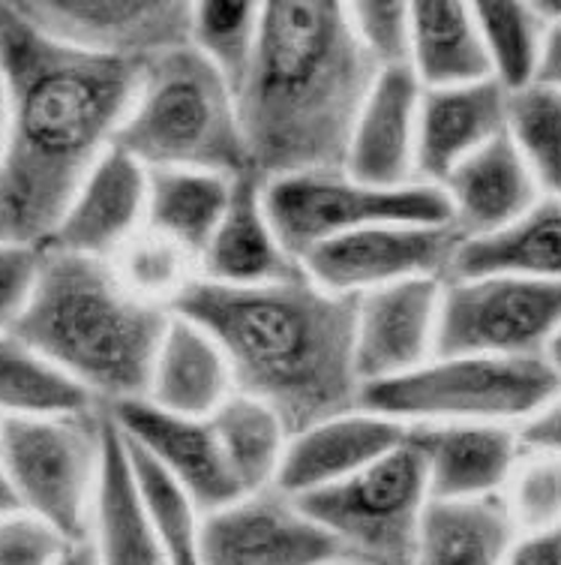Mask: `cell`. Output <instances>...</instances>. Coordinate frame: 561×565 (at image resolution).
<instances>
[{
	"instance_id": "obj_1",
	"label": "cell",
	"mask_w": 561,
	"mask_h": 565,
	"mask_svg": "<svg viewBox=\"0 0 561 565\" xmlns=\"http://www.w3.org/2000/svg\"><path fill=\"white\" fill-rule=\"evenodd\" d=\"M139 66L85 55L0 3L10 127L0 160V241L45 247L90 169L115 148Z\"/></svg>"
},
{
	"instance_id": "obj_2",
	"label": "cell",
	"mask_w": 561,
	"mask_h": 565,
	"mask_svg": "<svg viewBox=\"0 0 561 565\" xmlns=\"http://www.w3.org/2000/svg\"><path fill=\"white\" fill-rule=\"evenodd\" d=\"M223 349L235 392L265 403L289 434L360 403L355 298L324 292L306 274L268 286L198 280L172 307Z\"/></svg>"
},
{
	"instance_id": "obj_3",
	"label": "cell",
	"mask_w": 561,
	"mask_h": 565,
	"mask_svg": "<svg viewBox=\"0 0 561 565\" xmlns=\"http://www.w3.org/2000/svg\"><path fill=\"white\" fill-rule=\"evenodd\" d=\"M376 76L346 3H261L259 52L238 90L249 169L261 181L343 169Z\"/></svg>"
},
{
	"instance_id": "obj_4",
	"label": "cell",
	"mask_w": 561,
	"mask_h": 565,
	"mask_svg": "<svg viewBox=\"0 0 561 565\" xmlns=\"http://www.w3.org/2000/svg\"><path fill=\"white\" fill-rule=\"evenodd\" d=\"M172 310L132 295L111 262L43 247L28 310L12 328L99 409L144 401Z\"/></svg>"
},
{
	"instance_id": "obj_5",
	"label": "cell",
	"mask_w": 561,
	"mask_h": 565,
	"mask_svg": "<svg viewBox=\"0 0 561 565\" xmlns=\"http://www.w3.org/2000/svg\"><path fill=\"white\" fill-rule=\"evenodd\" d=\"M115 148L130 153L148 172L195 169L226 178L252 172L238 97L190 45L139 66Z\"/></svg>"
},
{
	"instance_id": "obj_6",
	"label": "cell",
	"mask_w": 561,
	"mask_h": 565,
	"mask_svg": "<svg viewBox=\"0 0 561 565\" xmlns=\"http://www.w3.org/2000/svg\"><path fill=\"white\" fill-rule=\"evenodd\" d=\"M561 392L547 359L432 355L397 380L360 388V406L406 427L421 424H526Z\"/></svg>"
},
{
	"instance_id": "obj_7",
	"label": "cell",
	"mask_w": 561,
	"mask_h": 565,
	"mask_svg": "<svg viewBox=\"0 0 561 565\" xmlns=\"http://www.w3.org/2000/svg\"><path fill=\"white\" fill-rule=\"evenodd\" d=\"M0 455L15 509L85 539L106 457V413L3 418Z\"/></svg>"
},
{
	"instance_id": "obj_8",
	"label": "cell",
	"mask_w": 561,
	"mask_h": 565,
	"mask_svg": "<svg viewBox=\"0 0 561 565\" xmlns=\"http://www.w3.org/2000/svg\"><path fill=\"white\" fill-rule=\"evenodd\" d=\"M270 226L280 235L282 247L298 265L319 244L343 238L352 232L388 223H451V207L442 186L402 184L376 186L357 181L346 169L303 172L273 178L261 186Z\"/></svg>"
},
{
	"instance_id": "obj_9",
	"label": "cell",
	"mask_w": 561,
	"mask_h": 565,
	"mask_svg": "<svg viewBox=\"0 0 561 565\" xmlns=\"http://www.w3.org/2000/svg\"><path fill=\"white\" fill-rule=\"evenodd\" d=\"M430 484L418 448L406 443L334 488L303 497L324 533L352 565H411Z\"/></svg>"
},
{
	"instance_id": "obj_10",
	"label": "cell",
	"mask_w": 561,
	"mask_h": 565,
	"mask_svg": "<svg viewBox=\"0 0 561 565\" xmlns=\"http://www.w3.org/2000/svg\"><path fill=\"white\" fill-rule=\"evenodd\" d=\"M561 331V282L484 274L442 280L435 355L547 359Z\"/></svg>"
},
{
	"instance_id": "obj_11",
	"label": "cell",
	"mask_w": 561,
	"mask_h": 565,
	"mask_svg": "<svg viewBox=\"0 0 561 565\" xmlns=\"http://www.w3.org/2000/svg\"><path fill=\"white\" fill-rule=\"evenodd\" d=\"M460 241L451 223H388L319 244L301 259V271L324 292L360 298L393 282L444 280Z\"/></svg>"
},
{
	"instance_id": "obj_12",
	"label": "cell",
	"mask_w": 561,
	"mask_h": 565,
	"mask_svg": "<svg viewBox=\"0 0 561 565\" xmlns=\"http://www.w3.org/2000/svg\"><path fill=\"white\" fill-rule=\"evenodd\" d=\"M15 10L54 43L85 55L144 64L190 45V3L169 0H43Z\"/></svg>"
},
{
	"instance_id": "obj_13",
	"label": "cell",
	"mask_w": 561,
	"mask_h": 565,
	"mask_svg": "<svg viewBox=\"0 0 561 565\" xmlns=\"http://www.w3.org/2000/svg\"><path fill=\"white\" fill-rule=\"evenodd\" d=\"M202 563L334 565L346 559L298 497L265 488L205 514Z\"/></svg>"
},
{
	"instance_id": "obj_14",
	"label": "cell",
	"mask_w": 561,
	"mask_h": 565,
	"mask_svg": "<svg viewBox=\"0 0 561 565\" xmlns=\"http://www.w3.org/2000/svg\"><path fill=\"white\" fill-rule=\"evenodd\" d=\"M442 280L421 277L355 298V367L360 385L397 380L435 355Z\"/></svg>"
},
{
	"instance_id": "obj_15",
	"label": "cell",
	"mask_w": 561,
	"mask_h": 565,
	"mask_svg": "<svg viewBox=\"0 0 561 565\" xmlns=\"http://www.w3.org/2000/svg\"><path fill=\"white\" fill-rule=\"evenodd\" d=\"M123 439L151 455L181 488L193 497L202 514L226 509L244 493L231 479L223 446L211 418L162 413L148 401H132L103 409Z\"/></svg>"
},
{
	"instance_id": "obj_16",
	"label": "cell",
	"mask_w": 561,
	"mask_h": 565,
	"mask_svg": "<svg viewBox=\"0 0 561 565\" xmlns=\"http://www.w3.org/2000/svg\"><path fill=\"white\" fill-rule=\"evenodd\" d=\"M144 223L148 169L136 163L130 153L111 148L82 181L45 247L111 262L139 235Z\"/></svg>"
},
{
	"instance_id": "obj_17",
	"label": "cell",
	"mask_w": 561,
	"mask_h": 565,
	"mask_svg": "<svg viewBox=\"0 0 561 565\" xmlns=\"http://www.w3.org/2000/svg\"><path fill=\"white\" fill-rule=\"evenodd\" d=\"M409 436V427L357 403L348 413L331 415L289 436L273 488L289 497H310L348 481L388 457Z\"/></svg>"
},
{
	"instance_id": "obj_18",
	"label": "cell",
	"mask_w": 561,
	"mask_h": 565,
	"mask_svg": "<svg viewBox=\"0 0 561 565\" xmlns=\"http://www.w3.org/2000/svg\"><path fill=\"white\" fill-rule=\"evenodd\" d=\"M411 446L427 469L432 500H484L508 488L522 457V439L505 424H421Z\"/></svg>"
},
{
	"instance_id": "obj_19",
	"label": "cell",
	"mask_w": 561,
	"mask_h": 565,
	"mask_svg": "<svg viewBox=\"0 0 561 565\" xmlns=\"http://www.w3.org/2000/svg\"><path fill=\"white\" fill-rule=\"evenodd\" d=\"M510 127V94L496 78L475 85L423 90L418 111L414 174L421 184L442 186L456 166Z\"/></svg>"
},
{
	"instance_id": "obj_20",
	"label": "cell",
	"mask_w": 561,
	"mask_h": 565,
	"mask_svg": "<svg viewBox=\"0 0 561 565\" xmlns=\"http://www.w3.org/2000/svg\"><path fill=\"white\" fill-rule=\"evenodd\" d=\"M423 87L409 66L378 73L348 139L346 169L357 181L376 186L414 184L418 111Z\"/></svg>"
},
{
	"instance_id": "obj_21",
	"label": "cell",
	"mask_w": 561,
	"mask_h": 565,
	"mask_svg": "<svg viewBox=\"0 0 561 565\" xmlns=\"http://www.w3.org/2000/svg\"><path fill=\"white\" fill-rule=\"evenodd\" d=\"M261 181L256 172L235 178L231 199L214 238L198 259V277L216 286H268L301 274V265L282 247L280 235L270 226Z\"/></svg>"
},
{
	"instance_id": "obj_22",
	"label": "cell",
	"mask_w": 561,
	"mask_h": 565,
	"mask_svg": "<svg viewBox=\"0 0 561 565\" xmlns=\"http://www.w3.org/2000/svg\"><path fill=\"white\" fill-rule=\"evenodd\" d=\"M442 193L451 207V226L463 241L501 232L540 199L510 132L456 166L442 181Z\"/></svg>"
},
{
	"instance_id": "obj_23",
	"label": "cell",
	"mask_w": 561,
	"mask_h": 565,
	"mask_svg": "<svg viewBox=\"0 0 561 565\" xmlns=\"http://www.w3.org/2000/svg\"><path fill=\"white\" fill-rule=\"evenodd\" d=\"M231 394L235 380L223 349L216 347L205 328L172 313L153 355L144 401L162 413L207 418Z\"/></svg>"
},
{
	"instance_id": "obj_24",
	"label": "cell",
	"mask_w": 561,
	"mask_h": 565,
	"mask_svg": "<svg viewBox=\"0 0 561 565\" xmlns=\"http://www.w3.org/2000/svg\"><path fill=\"white\" fill-rule=\"evenodd\" d=\"M510 274L526 280L561 282V202L540 196L501 232L460 241L444 280Z\"/></svg>"
},
{
	"instance_id": "obj_25",
	"label": "cell",
	"mask_w": 561,
	"mask_h": 565,
	"mask_svg": "<svg viewBox=\"0 0 561 565\" xmlns=\"http://www.w3.org/2000/svg\"><path fill=\"white\" fill-rule=\"evenodd\" d=\"M519 535L505 497L430 500L411 565H505Z\"/></svg>"
},
{
	"instance_id": "obj_26",
	"label": "cell",
	"mask_w": 561,
	"mask_h": 565,
	"mask_svg": "<svg viewBox=\"0 0 561 565\" xmlns=\"http://www.w3.org/2000/svg\"><path fill=\"white\" fill-rule=\"evenodd\" d=\"M87 539L99 565H169L141 509L123 436L106 415V457Z\"/></svg>"
},
{
	"instance_id": "obj_27",
	"label": "cell",
	"mask_w": 561,
	"mask_h": 565,
	"mask_svg": "<svg viewBox=\"0 0 561 565\" xmlns=\"http://www.w3.org/2000/svg\"><path fill=\"white\" fill-rule=\"evenodd\" d=\"M411 7L409 70L423 90L493 78L472 3L427 0Z\"/></svg>"
},
{
	"instance_id": "obj_28",
	"label": "cell",
	"mask_w": 561,
	"mask_h": 565,
	"mask_svg": "<svg viewBox=\"0 0 561 565\" xmlns=\"http://www.w3.org/2000/svg\"><path fill=\"white\" fill-rule=\"evenodd\" d=\"M235 178L195 169H153L148 172V223L162 238L202 259L226 214Z\"/></svg>"
},
{
	"instance_id": "obj_29",
	"label": "cell",
	"mask_w": 561,
	"mask_h": 565,
	"mask_svg": "<svg viewBox=\"0 0 561 565\" xmlns=\"http://www.w3.org/2000/svg\"><path fill=\"white\" fill-rule=\"evenodd\" d=\"M99 409L64 370L24 343L15 331L0 334V418H48Z\"/></svg>"
},
{
	"instance_id": "obj_30",
	"label": "cell",
	"mask_w": 561,
	"mask_h": 565,
	"mask_svg": "<svg viewBox=\"0 0 561 565\" xmlns=\"http://www.w3.org/2000/svg\"><path fill=\"white\" fill-rule=\"evenodd\" d=\"M211 418L216 439L223 446L231 479L240 493L273 488L280 472L282 451L289 443V427L265 403L235 392Z\"/></svg>"
},
{
	"instance_id": "obj_31",
	"label": "cell",
	"mask_w": 561,
	"mask_h": 565,
	"mask_svg": "<svg viewBox=\"0 0 561 565\" xmlns=\"http://www.w3.org/2000/svg\"><path fill=\"white\" fill-rule=\"evenodd\" d=\"M123 446L130 457L144 518L151 523L169 565H205L202 563V530H205L202 509L151 455L132 446L130 439H123Z\"/></svg>"
},
{
	"instance_id": "obj_32",
	"label": "cell",
	"mask_w": 561,
	"mask_h": 565,
	"mask_svg": "<svg viewBox=\"0 0 561 565\" xmlns=\"http://www.w3.org/2000/svg\"><path fill=\"white\" fill-rule=\"evenodd\" d=\"M489 70L510 97L538 82L550 19L538 3H472Z\"/></svg>"
},
{
	"instance_id": "obj_33",
	"label": "cell",
	"mask_w": 561,
	"mask_h": 565,
	"mask_svg": "<svg viewBox=\"0 0 561 565\" xmlns=\"http://www.w3.org/2000/svg\"><path fill=\"white\" fill-rule=\"evenodd\" d=\"M259 31L261 3H190V49L226 78L235 97L259 52Z\"/></svg>"
},
{
	"instance_id": "obj_34",
	"label": "cell",
	"mask_w": 561,
	"mask_h": 565,
	"mask_svg": "<svg viewBox=\"0 0 561 565\" xmlns=\"http://www.w3.org/2000/svg\"><path fill=\"white\" fill-rule=\"evenodd\" d=\"M111 268L132 295L165 310H172L174 301L198 280V259L193 253L151 228H141L111 259Z\"/></svg>"
},
{
	"instance_id": "obj_35",
	"label": "cell",
	"mask_w": 561,
	"mask_h": 565,
	"mask_svg": "<svg viewBox=\"0 0 561 565\" xmlns=\"http://www.w3.org/2000/svg\"><path fill=\"white\" fill-rule=\"evenodd\" d=\"M508 132L517 141L540 196L561 202V94L543 85L514 94Z\"/></svg>"
},
{
	"instance_id": "obj_36",
	"label": "cell",
	"mask_w": 561,
	"mask_h": 565,
	"mask_svg": "<svg viewBox=\"0 0 561 565\" xmlns=\"http://www.w3.org/2000/svg\"><path fill=\"white\" fill-rule=\"evenodd\" d=\"M501 497L508 502L519 533L561 526V457L550 451H531L529 457H519Z\"/></svg>"
},
{
	"instance_id": "obj_37",
	"label": "cell",
	"mask_w": 561,
	"mask_h": 565,
	"mask_svg": "<svg viewBox=\"0 0 561 565\" xmlns=\"http://www.w3.org/2000/svg\"><path fill=\"white\" fill-rule=\"evenodd\" d=\"M355 40L367 52L378 73L409 66L411 7L409 3H346Z\"/></svg>"
},
{
	"instance_id": "obj_38",
	"label": "cell",
	"mask_w": 561,
	"mask_h": 565,
	"mask_svg": "<svg viewBox=\"0 0 561 565\" xmlns=\"http://www.w3.org/2000/svg\"><path fill=\"white\" fill-rule=\"evenodd\" d=\"M69 542L76 539H66L31 511L0 514V565H57Z\"/></svg>"
},
{
	"instance_id": "obj_39",
	"label": "cell",
	"mask_w": 561,
	"mask_h": 565,
	"mask_svg": "<svg viewBox=\"0 0 561 565\" xmlns=\"http://www.w3.org/2000/svg\"><path fill=\"white\" fill-rule=\"evenodd\" d=\"M43 265V247L0 241V334L19 326Z\"/></svg>"
},
{
	"instance_id": "obj_40",
	"label": "cell",
	"mask_w": 561,
	"mask_h": 565,
	"mask_svg": "<svg viewBox=\"0 0 561 565\" xmlns=\"http://www.w3.org/2000/svg\"><path fill=\"white\" fill-rule=\"evenodd\" d=\"M505 565H561V526L519 533L510 544Z\"/></svg>"
},
{
	"instance_id": "obj_41",
	"label": "cell",
	"mask_w": 561,
	"mask_h": 565,
	"mask_svg": "<svg viewBox=\"0 0 561 565\" xmlns=\"http://www.w3.org/2000/svg\"><path fill=\"white\" fill-rule=\"evenodd\" d=\"M519 439L531 451H550L561 457V392L519 427Z\"/></svg>"
},
{
	"instance_id": "obj_42",
	"label": "cell",
	"mask_w": 561,
	"mask_h": 565,
	"mask_svg": "<svg viewBox=\"0 0 561 565\" xmlns=\"http://www.w3.org/2000/svg\"><path fill=\"white\" fill-rule=\"evenodd\" d=\"M535 85H543L561 94V15L550 19V31H547V43H543V57H540Z\"/></svg>"
},
{
	"instance_id": "obj_43",
	"label": "cell",
	"mask_w": 561,
	"mask_h": 565,
	"mask_svg": "<svg viewBox=\"0 0 561 565\" xmlns=\"http://www.w3.org/2000/svg\"><path fill=\"white\" fill-rule=\"evenodd\" d=\"M57 565H99L97 551H94V544L90 539H76V542L66 544L64 556L57 559Z\"/></svg>"
},
{
	"instance_id": "obj_44",
	"label": "cell",
	"mask_w": 561,
	"mask_h": 565,
	"mask_svg": "<svg viewBox=\"0 0 561 565\" xmlns=\"http://www.w3.org/2000/svg\"><path fill=\"white\" fill-rule=\"evenodd\" d=\"M7 127H10V103H7V85L0 76V160L7 151Z\"/></svg>"
},
{
	"instance_id": "obj_45",
	"label": "cell",
	"mask_w": 561,
	"mask_h": 565,
	"mask_svg": "<svg viewBox=\"0 0 561 565\" xmlns=\"http://www.w3.org/2000/svg\"><path fill=\"white\" fill-rule=\"evenodd\" d=\"M3 422V418H0ZM15 509V500H12V490L7 484V472H3V455H0V514Z\"/></svg>"
},
{
	"instance_id": "obj_46",
	"label": "cell",
	"mask_w": 561,
	"mask_h": 565,
	"mask_svg": "<svg viewBox=\"0 0 561 565\" xmlns=\"http://www.w3.org/2000/svg\"><path fill=\"white\" fill-rule=\"evenodd\" d=\"M547 361H550L552 367H555V373L561 376V331L555 334V340L550 343V349H547Z\"/></svg>"
},
{
	"instance_id": "obj_47",
	"label": "cell",
	"mask_w": 561,
	"mask_h": 565,
	"mask_svg": "<svg viewBox=\"0 0 561 565\" xmlns=\"http://www.w3.org/2000/svg\"><path fill=\"white\" fill-rule=\"evenodd\" d=\"M538 10L547 15V19H559L561 15V0H547V3H538Z\"/></svg>"
},
{
	"instance_id": "obj_48",
	"label": "cell",
	"mask_w": 561,
	"mask_h": 565,
	"mask_svg": "<svg viewBox=\"0 0 561 565\" xmlns=\"http://www.w3.org/2000/svg\"><path fill=\"white\" fill-rule=\"evenodd\" d=\"M334 565H352V563H334Z\"/></svg>"
}]
</instances>
